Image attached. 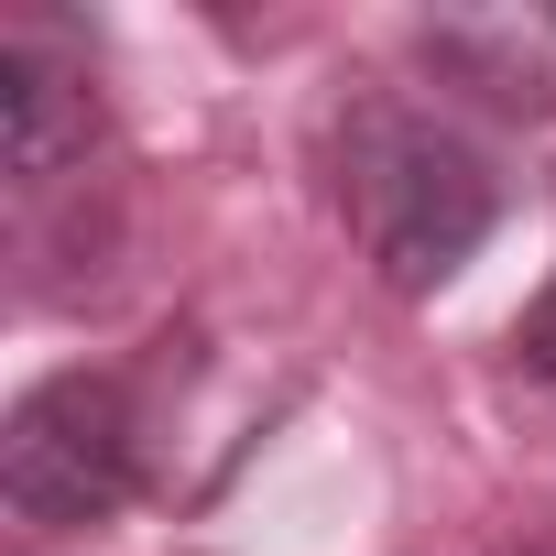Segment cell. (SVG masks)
I'll list each match as a JSON object with an SVG mask.
<instances>
[{
  "label": "cell",
  "mask_w": 556,
  "mask_h": 556,
  "mask_svg": "<svg viewBox=\"0 0 556 556\" xmlns=\"http://www.w3.org/2000/svg\"><path fill=\"white\" fill-rule=\"evenodd\" d=\"M99 131V88H88V55H66L55 34H12L0 45V153H12L23 186H55Z\"/></svg>",
  "instance_id": "obj_4"
},
{
  "label": "cell",
  "mask_w": 556,
  "mask_h": 556,
  "mask_svg": "<svg viewBox=\"0 0 556 556\" xmlns=\"http://www.w3.org/2000/svg\"><path fill=\"white\" fill-rule=\"evenodd\" d=\"M142 491V437H131V404L121 382L99 371H55L12 404L0 426V502L23 523H110L121 502Z\"/></svg>",
  "instance_id": "obj_2"
},
{
  "label": "cell",
  "mask_w": 556,
  "mask_h": 556,
  "mask_svg": "<svg viewBox=\"0 0 556 556\" xmlns=\"http://www.w3.org/2000/svg\"><path fill=\"white\" fill-rule=\"evenodd\" d=\"M350 218L382 262L393 295H426L491 240L502 218V175L469 131L426 121V110H361L350 121Z\"/></svg>",
  "instance_id": "obj_1"
},
{
  "label": "cell",
  "mask_w": 556,
  "mask_h": 556,
  "mask_svg": "<svg viewBox=\"0 0 556 556\" xmlns=\"http://www.w3.org/2000/svg\"><path fill=\"white\" fill-rule=\"evenodd\" d=\"M513 371L556 393V285H545V295H534V306L513 317Z\"/></svg>",
  "instance_id": "obj_5"
},
{
  "label": "cell",
  "mask_w": 556,
  "mask_h": 556,
  "mask_svg": "<svg viewBox=\"0 0 556 556\" xmlns=\"http://www.w3.org/2000/svg\"><path fill=\"white\" fill-rule=\"evenodd\" d=\"M415 55L469 88L502 121H556V0H502V12H437Z\"/></svg>",
  "instance_id": "obj_3"
}]
</instances>
